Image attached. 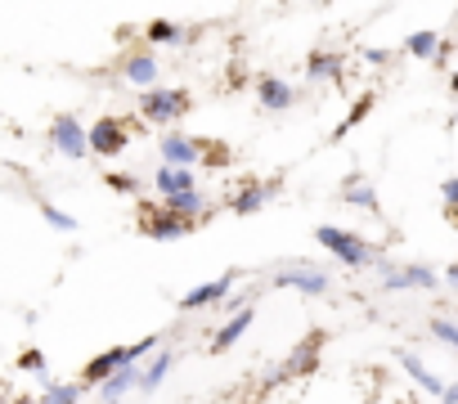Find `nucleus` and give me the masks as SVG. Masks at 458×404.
Wrapping results in <instances>:
<instances>
[{"instance_id":"obj_1","label":"nucleus","mask_w":458,"mask_h":404,"mask_svg":"<svg viewBox=\"0 0 458 404\" xmlns=\"http://www.w3.org/2000/svg\"><path fill=\"white\" fill-rule=\"evenodd\" d=\"M315 243L333 261H342L346 270H377L382 257H386L377 243H369V239H360L355 230H342V225H315Z\"/></svg>"},{"instance_id":"obj_2","label":"nucleus","mask_w":458,"mask_h":404,"mask_svg":"<svg viewBox=\"0 0 458 404\" xmlns=\"http://www.w3.org/2000/svg\"><path fill=\"white\" fill-rule=\"evenodd\" d=\"M270 288H288L301 297H333V274L319 270L315 261H279L270 274Z\"/></svg>"},{"instance_id":"obj_3","label":"nucleus","mask_w":458,"mask_h":404,"mask_svg":"<svg viewBox=\"0 0 458 404\" xmlns=\"http://www.w3.org/2000/svg\"><path fill=\"white\" fill-rule=\"evenodd\" d=\"M189 108H193V99H189V90H180V86L144 90L140 104H135V113H140L144 122H153V126H175V122H184Z\"/></svg>"},{"instance_id":"obj_4","label":"nucleus","mask_w":458,"mask_h":404,"mask_svg":"<svg viewBox=\"0 0 458 404\" xmlns=\"http://www.w3.org/2000/svg\"><path fill=\"white\" fill-rule=\"evenodd\" d=\"M50 148H55L59 157H68V162L90 157V126H86L77 113H59V117L50 122Z\"/></svg>"},{"instance_id":"obj_5","label":"nucleus","mask_w":458,"mask_h":404,"mask_svg":"<svg viewBox=\"0 0 458 404\" xmlns=\"http://www.w3.org/2000/svg\"><path fill=\"white\" fill-rule=\"evenodd\" d=\"M239 279H243L239 270H225V274H216V279H207V283L189 288V292L180 297V310H184V315H198V310H220L229 297L239 292V288H234Z\"/></svg>"},{"instance_id":"obj_6","label":"nucleus","mask_w":458,"mask_h":404,"mask_svg":"<svg viewBox=\"0 0 458 404\" xmlns=\"http://www.w3.org/2000/svg\"><path fill=\"white\" fill-rule=\"evenodd\" d=\"M319 355H324V337H319V332H310L301 346H293V350H288V359H284L279 368H270V373H266V386H279V382L310 377V373L319 368Z\"/></svg>"},{"instance_id":"obj_7","label":"nucleus","mask_w":458,"mask_h":404,"mask_svg":"<svg viewBox=\"0 0 458 404\" xmlns=\"http://www.w3.org/2000/svg\"><path fill=\"white\" fill-rule=\"evenodd\" d=\"M140 234L153 239V243H180V239L193 234V225L180 221V216H171L162 202H144V207H140Z\"/></svg>"},{"instance_id":"obj_8","label":"nucleus","mask_w":458,"mask_h":404,"mask_svg":"<svg viewBox=\"0 0 458 404\" xmlns=\"http://www.w3.org/2000/svg\"><path fill=\"white\" fill-rule=\"evenodd\" d=\"M157 153H162V166H175V171H198V166H202V135L166 130V135L157 139Z\"/></svg>"},{"instance_id":"obj_9","label":"nucleus","mask_w":458,"mask_h":404,"mask_svg":"<svg viewBox=\"0 0 458 404\" xmlns=\"http://www.w3.org/2000/svg\"><path fill=\"white\" fill-rule=\"evenodd\" d=\"M126 144H131V126L122 122V117H99L95 126H90V153L95 157H122L126 153Z\"/></svg>"},{"instance_id":"obj_10","label":"nucleus","mask_w":458,"mask_h":404,"mask_svg":"<svg viewBox=\"0 0 458 404\" xmlns=\"http://www.w3.org/2000/svg\"><path fill=\"white\" fill-rule=\"evenodd\" d=\"M257 104H261L266 113H288V108L301 104V90H297L288 77L261 72V77H257Z\"/></svg>"},{"instance_id":"obj_11","label":"nucleus","mask_w":458,"mask_h":404,"mask_svg":"<svg viewBox=\"0 0 458 404\" xmlns=\"http://www.w3.org/2000/svg\"><path fill=\"white\" fill-rule=\"evenodd\" d=\"M342 202L346 207H355V212H364V216H382V198H377V189H373V180L364 175V171H351V175H342Z\"/></svg>"},{"instance_id":"obj_12","label":"nucleus","mask_w":458,"mask_h":404,"mask_svg":"<svg viewBox=\"0 0 458 404\" xmlns=\"http://www.w3.org/2000/svg\"><path fill=\"white\" fill-rule=\"evenodd\" d=\"M157 77H162V63H157V55L144 46V50H131L126 59H122V81H131L140 95L144 90H157Z\"/></svg>"},{"instance_id":"obj_13","label":"nucleus","mask_w":458,"mask_h":404,"mask_svg":"<svg viewBox=\"0 0 458 404\" xmlns=\"http://www.w3.org/2000/svg\"><path fill=\"white\" fill-rule=\"evenodd\" d=\"M279 189H284L279 180H248L234 198H229V212H234V216H257V212H266V202H270Z\"/></svg>"},{"instance_id":"obj_14","label":"nucleus","mask_w":458,"mask_h":404,"mask_svg":"<svg viewBox=\"0 0 458 404\" xmlns=\"http://www.w3.org/2000/svg\"><path fill=\"white\" fill-rule=\"evenodd\" d=\"M252 324H257V306H248V310H239V315H229V319H220V328L211 332V355H225V350H234L248 332H252Z\"/></svg>"},{"instance_id":"obj_15","label":"nucleus","mask_w":458,"mask_h":404,"mask_svg":"<svg viewBox=\"0 0 458 404\" xmlns=\"http://www.w3.org/2000/svg\"><path fill=\"white\" fill-rule=\"evenodd\" d=\"M404 55H409V59H418V63H436V68H440L449 50H445L440 32H431V28H418V32H409V37H404Z\"/></svg>"},{"instance_id":"obj_16","label":"nucleus","mask_w":458,"mask_h":404,"mask_svg":"<svg viewBox=\"0 0 458 404\" xmlns=\"http://www.w3.org/2000/svg\"><path fill=\"white\" fill-rule=\"evenodd\" d=\"M395 359H400V368H404V373H409V377H413V382H418V386L431 395V400H445L449 382H445L440 373H431V368H427V364H422L413 350H395Z\"/></svg>"},{"instance_id":"obj_17","label":"nucleus","mask_w":458,"mask_h":404,"mask_svg":"<svg viewBox=\"0 0 458 404\" xmlns=\"http://www.w3.org/2000/svg\"><path fill=\"white\" fill-rule=\"evenodd\" d=\"M346 77V59L337 50H315L306 59V81H328V86H342Z\"/></svg>"},{"instance_id":"obj_18","label":"nucleus","mask_w":458,"mask_h":404,"mask_svg":"<svg viewBox=\"0 0 458 404\" xmlns=\"http://www.w3.org/2000/svg\"><path fill=\"white\" fill-rule=\"evenodd\" d=\"M162 207H166L171 216L189 221V225H198V221H207V216H211V202H207V193H202V189H193V193H180V198H166Z\"/></svg>"},{"instance_id":"obj_19","label":"nucleus","mask_w":458,"mask_h":404,"mask_svg":"<svg viewBox=\"0 0 458 404\" xmlns=\"http://www.w3.org/2000/svg\"><path fill=\"white\" fill-rule=\"evenodd\" d=\"M153 189H157V198L166 202V198L193 193V189H198V175H193V171H175V166H157V171H153Z\"/></svg>"},{"instance_id":"obj_20","label":"nucleus","mask_w":458,"mask_h":404,"mask_svg":"<svg viewBox=\"0 0 458 404\" xmlns=\"http://www.w3.org/2000/svg\"><path fill=\"white\" fill-rule=\"evenodd\" d=\"M171 368H175V350H171V346H162V350L144 364V373H140V391H144V395H153V391L166 382V373H171Z\"/></svg>"},{"instance_id":"obj_21","label":"nucleus","mask_w":458,"mask_h":404,"mask_svg":"<svg viewBox=\"0 0 458 404\" xmlns=\"http://www.w3.org/2000/svg\"><path fill=\"white\" fill-rule=\"evenodd\" d=\"M140 373H144V368H140V364H131V368H122L117 377H108V382L99 386V395H104V404H113V400H122L126 391H140Z\"/></svg>"},{"instance_id":"obj_22","label":"nucleus","mask_w":458,"mask_h":404,"mask_svg":"<svg viewBox=\"0 0 458 404\" xmlns=\"http://www.w3.org/2000/svg\"><path fill=\"white\" fill-rule=\"evenodd\" d=\"M184 37H180V23H171V19H153V23H144V46H180Z\"/></svg>"},{"instance_id":"obj_23","label":"nucleus","mask_w":458,"mask_h":404,"mask_svg":"<svg viewBox=\"0 0 458 404\" xmlns=\"http://www.w3.org/2000/svg\"><path fill=\"white\" fill-rule=\"evenodd\" d=\"M373 104H377V95H373V90H364V95H360V99L351 104V113H346V122H342V126L333 130V139H346V135H351V130H355V126H360V122H364V117L373 113Z\"/></svg>"},{"instance_id":"obj_24","label":"nucleus","mask_w":458,"mask_h":404,"mask_svg":"<svg viewBox=\"0 0 458 404\" xmlns=\"http://www.w3.org/2000/svg\"><path fill=\"white\" fill-rule=\"evenodd\" d=\"M377 279H382V283H377L382 292H413V288H409V270H404V265H395L391 257H382Z\"/></svg>"},{"instance_id":"obj_25","label":"nucleus","mask_w":458,"mask_h":404,"mask_svg":"<svg viewBox=\"0 0 458 404\" xmlns=\"http://www.w3.org/2000/svg\"><path fill=\"white\" fill-rule=\"evenodd\" d=\"M81 395H86L81 382H50L41 391V404H81Z\"/></svg>"},{"instance_id":"obj_26","label":"nucleus","mask_w":458,"mask_h":404,"mask_svg":"<svg viewBox=\"0 0 458 404\" xmlns=\"http://www.w3.org/2000/svg\"><path fill=\"white\" fill-rule=\"evenodd\" d=\"M19 368H23V373H32V377L41 382V391L50 386V364H46V350H37V346H28V350L19 355Z\"/></svg>"},{"instance_id":"obj_27","label":"nucleus","mask_w":458,"mask_h":404,"mask_svg":"<svg viewBox=\"0 0 458 404\" xmlns=\"http://www.w3.org/2000/svg\"><path fill=\"white\" fill-rule=\"evenodd\" d=\"M104 184H108L113 193H122V198H135V193L144 189V180H140L135 171H104Z\"/></svg>"},{"instance_id":"obj_28","label":"nucleus","mask_w":458,"mask_h":404,"mask_svg":"<svg viewBox=\"0 0 458 404\" xmlns=\"http://www.w3.org/2000/svg\"><path fill=\"white\" fill-rule=\"evenodd\" d=\"M37 212H41V221H46L50 230H59V234H77V221H72L68 212H59V207H55V202H41V207H37Z\"/></svg>"},{"instance_id":"obj_29","label":"nucleus","mask_w":458,"mask_h":404,"mask_svg":"<svg viewBox=\"0 0 458 404\" xmlns=\"http://www.w3.org/2000/svg\"><path fill=\"white\" fill-rule=\"evenodd\" d=\"M427 332H431L436 341H445V346L458 355V319H445V315H440V319H431V324H427Z\"/></svg>"},{"instance_id":"obj_30","label":"nucleus","mask_w":458,"mask_h":404,"mask_svg":"<svg viewBox=\"0 0 458 404\" xmlns=\"http://www.w3.org/2000/svg\"><path fill=\"white\" fill-rule=\"evenodd\" d=\"M440 207H445V221L458 230V175H449V180L440 184Z\"/></svg>"},{"instance_id":"obj_31","label":"nucleus","mask_w":458,"mask_h":404,"mask_svg":"<svg viewBox=\"0 0 458 404\" xmlns=\"http://www.w3.org/2000/svg\"><path fill=\"white\" fill-rule=\"evenodd\" d=\"M229 162H234V153H229L220 139H207L202 135V166H229Z\"/></svg>"},{"instance_id":"obj_32","label":"nucleus","mask_w":458,"mask_h":404,"mask_svg":"<svg viewBox=\"0 0 458 404\" xmlns=\"http://www.w3.org/2000/svg\"><path fill=\"white\" fill-rule=\"evenodd\" d=\"M360 59H364V63H373V68H382V63H391V50H377V46H364V50H360Z\"/></svg>"},{"instance_id":"obj_33","label":"nucleus","mask_w":458,"mask_h":404,"mask_svg":"<svg viewBox=\"0 0 458 404\" xmlns=\"http://www.w3.org/2000/svg\"><path fill=\"white\" fill-rule=\"evenodd\" d=\"M445 288H454V292H458V261H449V265H445Z\"/></svg>"},{"instance_id":"obj_34","label":"nucleus","mask_w":458,"mask_h":404,"mask_svg":"<svg viewBox=\"0 0 458 404\" xmlns=\"http://www.w3.org/2000/svg\"><path fill=\"white\" fill-rule=\"evenodd\" d=\"M440 404H458V382H449V391H445V400Z\"/></svg>"},{"instance_id":"obj_35","label":"nucleus","mask_w":458,"mask_h":404,"mask_svg":"<svg viewBox=\"0 0 458 404\" xmlns=\"http://www.w3.org/2000/svg\"><path fill=\"white\" fill-rule=\"evenodd\" d=\"M14 404H41V395H19Z\"/></svg>"},{"instance_id":"obj_36","label":"nucleus","mask_w":458,"mask_h":404,"mask_svg":"<svg viewBox=\"0 0 458 404\" xmlns=\"http://www.w3.org/2000/svg\"><path fill=\"white\" fill-rule=\"evenodd\" d=\"M449 90H454V95H458V72H454V77H449Z\"/></svg>"},{"instance_id":"obj_37","label":"nucleus","mask_w":458,"mask_h":404,"mask_svg":"<svg viewBox=\"0 0 458 404\" xmlns=\"http://www.w3.org/2000/svg\"><path fill=\"white\" fill-rule=\"evenodd\" d=\"M454 130H458V113H454Z\"/></svg>"},{"instance_id":"obj_38","label":"nucleus","mask_w":458,"mask_h":404,"mask_svg":"<svg viewBox=\"0 0 458 404\" xmlns=\"http://www.w3.org/2000/svg\"><path fill=\"white\" fill-rule=\"evenodd\" d=\"M400 404H409V400H400Z\"/></svg>"}]
</instances>
